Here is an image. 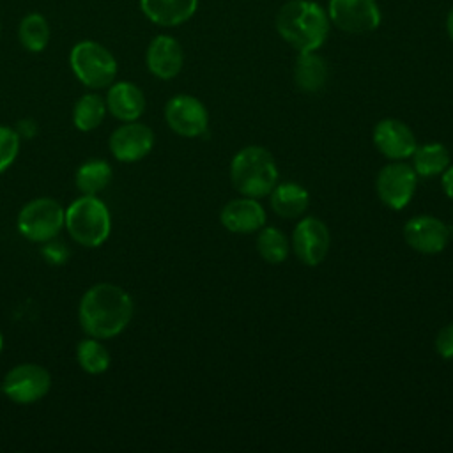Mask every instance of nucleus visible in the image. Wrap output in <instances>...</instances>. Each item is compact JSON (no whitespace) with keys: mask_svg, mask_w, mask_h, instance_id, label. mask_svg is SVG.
Instances as JSON below:
<instances>
[{"mask_svg":"<svg viewBox=\"0 0 453 453\" xmlns=\"http://www.w3.org/2000/svg\"><path fill=\"white\" fill-rule=\"evenodd\" d=\"M134 313L133 297L115 283H96L85 290L78 304L81 329L97 340L120 334Z\"/></svg>","mask_w":453,"mask_h":453,"instance_id":"nucleus-1","label":"nucleus"},{"mask_svg":"<svg viewBox=\"0 0 453 453\" xmlns=\"http://www.w3.org/2000/svg\"><path fill=\"white\" fill-rule=\"evenodd\" d=\"M331 27L326 7L315 0H287L274 16L278 35L297 53L319 51Z\"/></svg>","mask_w":453,"mask_h":453,"instance_id":"nucleus-2","label":"nucleus"},{"mask_svg":"<svg viewBox=\"0 0 453 453\" xmlns=\"http://www.w3.org/2000/svg\"><path fill=\"white\" fill-rule=\"evenodd\" d=\"M232 186L251 198L265 196L278 182V166L273 154L260 145L241 149L230 161Z\"/></svg>","mask_w":453,"mask_h":453,"instance_id":"nucleus-3","label":"nucleus"},{"mask_svg":"<svg viewBox=\"0 0 453 453\" xmlns=\"http://www.w3.org/2000/svg\"><path fill=\"white\" fill-rule=\"evenodd\" d=\"M64 226L78 244L97 248L110 237L111 216L97 195H81L65 209Z\"/></svg>","mask_w":453,"mask_h":453,"instance_id":"nucleus-4","label":"nucleus"},{"mask_svg":"<svg viewBox=\"0 0 453 453\" xmlns=\"http://www.w3.org/2000/svg\"><path fill=\"white\" fill-rule=\"evenodd\" d=\"M69 67L81 85L92 90L106 88L115 81L117 58L97 41H78L69 51Z\"/></svg>","mask_w":453,"mask_h":453,"instance_id":"nucleus-5","label":"nucleus"},{"mask_svg":"<svg viewBox=\"0 0 453 453\" xmlns=\"http://www.w3.org/2000/svg\"><path fill=\"white\" fill-rule=\"evenodd\" d=\"M65 221V209L50 196L27 202L16 218L18 232L32 242H46L58 235Z\"/></svg>","mask_w":453,"mask_h":453,"instance_id":"nucleus-6","label":"nucleus"},{"mask_svg":"<svg viewBox=\"0 0 453 453\" xmlns=\"http://www.w3.org/2000/svg\"><path fill=\"white\" fill-rule=\"evenodd\" d=\"M326 11L333 27L352 35L370 34L382 23L377 0H327Z\"/></svg>","mask_w":453,"mask_h":453,"instance_id":"nucleus-7","label":"nucleus"},{"mask_svg":"<svg viewBox=\"0 0 453 453\" xmlns=\"http://www.w3.org/2000/svg\"><path fill=\"white\" fill-rule=\"evenodd\" d=\"M51 388L50 372L35 363H21L12 366L2 380V393L14 403H35L48 395Z\"/></svg>","mask_w":453,"mask_h":453,"instance_id":"nucleus-8","label":"nucleus"},{"mask_svg":"<svg viewBox=\"0 0 453 453\" xmlns=\"http://www.w3.org/2000/svg\"><path fill=\"white\" fill-rule=\"evenodd\" d=\"M416 184L418 175L414 168L407 163L395 161L380 168L375 180V189L384 205L400 211L409 205L411 198L414 196Z\"/></svg>","mask_w":453,"mask_h":453,"instance_id":"nucleus-9","label":"nucleus"},{"mask_svg":"<svg viewBox=\"0 0 453 453\" xmlns=\"http://www.w3.org/2000/svg\"><path fill=\"white\" fill-rule=\"evenodd\" d=\"M165 120L173 133L184 138H196L207 131L209 113L198 97L177 94L165 104Z\"/></svg>","mask_w":453,"mask_h":453,"instance_id":"nucleus-10","label":"nucleus"},{"mask_svg":"<svg viewBox=\"0 0 453 453\" xmlns=\"http://www.w3.org/2000/svg\"><path fill=\"white\" fill-rule=\"evenodd\" d=\"M331 246V235L326 223L315 216L303 218L292 232V250L304 265H319Z\"/></svg>","mask_w":453,"mask_h":453,"instance_id":"nucleus-11","label":"nucleus"},{"mask_svg":"<svg viewBox=\"0 0 453 453\" xmlns=\"http://www.w3.org/2000/svg\"><path fill=\"white\" fill-rule=\"evenodd\" d=\"M110 152L122 163H134L143 159L154 147V133L147 124L131 120L119 126L108 142Z\"/></svg>","mask_w":453,"mask_h":453,"instance_id":"nucleus-12","label":"nucleus"},{"mask_svg":"<svg viewBox=\"0 0 453 453\" xmlns=\"http://www.w3.org/2000/svg\"><path fill=\"white\" fill-rule=\"evenodd\" d=\"M373 145L384 157L402 161L412 156L418 142L405 122L398 119H382L373 127Z\"/></svg>","mask_w":453,"mask_h":453,"instance_id":"nucleus-13","label":"nucleus"},{"mask_svg":"<svg viewBox=\"0 0 453 453\" xmlns=\"http://www.w3.org/2000/svg\"><path fill=\"white\" fill-rule=\"evenodd\" d=\"M403 239L412 250L425 255H435L446 248L449 241V230L439 218L421 214L411 218L405 223Z\"/></svg>","mask_w":453,"mask_h":453,"instance_id":"nucleus-14","label":"nucleus"},{"mask_svg":"<svg viewBox=\"0 0 453 453\" xmlns=\"http://www.w3.org/2000/svg\"><path fill=\"white\" fill-rule=\"evenodd\" d=\"M145 64L152 76L173 80L184 65V50L170 34H157L150 39L145 51Z\"/></svg>","mask_w":453,"mask_h":453,"instance_id":"nucleus-15","label":"nucleus"},{"mask_svg":"<svg viewBox=\"0 0 453 453\" xmlns=\"http://www.w3.org/2000/svg\"><path fill=\"white\" fill-rule=\"evenodd\" d=\"M221 225L234 234H251L264 226L265 211L257 198H234L219 212Z\"/></svg>","mask_w":453,"mask_h":453,"instance_id":"nucleus-16","label":"nucleus"},{"mask_svg":"<svg viewBox=\"0 0 453 453\" xmlns=\"http://www.w3.org/2000/svg\"><path fill=\"white\" fill-rule=\"evenodd\" d=\"M142 14L154 25L173 28L189 21L200 0H138Z\"/></svg>","mask_w":453,"mask_h":453,"instance_id":"nucleus-17","label":"nucleus"},{"mask_svg":"<svg viewBox=\"0 0 453 453\" xmlns=\"http://www.w3.org/2000/svg\"><path fill=\"white\" fill-rule=\"evenodd\" d=\"M104 101L108 113L124 122L138 120L145 111V96L133 81H113L108 87Z\"/></svg>","mask_w":453,"mask_h":453,"instance_id":"nucleus-18","label":"nucleus"},{"mask_svg":"<svg viewBox=\"0 0 453 453\" xmlns=\"http://www.w3.org/2000/svg\"><path fill=\"white\" fill-rule=\"evenodd\" d=\"M329 76L327 62L324 60L319 51H303L297 53L296 64H294V81L301 92L315 94L320 92Z\"/></svg>","mask_w":453,"mask_h":453,"instance_id":"nucleus-19","label":"nucleus"},{"mask_svg":"<svg viewBox=\"0 0 453 453\" xmlns=\"http://www.w3.org/2000/svg\"><path fill=\"white\" fill-rule=\"evenodd\" d=\"M273 211L281 218H299L310 203L308 191L297 182H281L269 193Z\"/></svg>","mask_w":453,"mask_h":453,"instance_id":"nucleus-20","label":"nucleus"},{"mask_svg":"<svg viewBox=\"0 0 453 453\" xmlns=\"http://www.w3.org/2000/svg\"><path fill=\"white\" fill-rule=\"evenodd\" d=\"M51 37V28L44 14L28 12L19 19L18 41L21 48L28 53H41L48 48Z\"/></svg>","mask_w":453,"mask_h":453,"instance_id":"nucleus-21","label":"nucleus"},{"mask_svg":"<svg viewBox=\"0 0 453 453\" xmlns=\"http://www.w3.org/2000/svg\"><path fill=\"white\" fill-rule=\"evenodd\" d=\"M412 168L419 177L441 175L449 166V152L442 143L418 145L412 152Z\"/></svg>","mask_w":453,"mask_h":453,"instance_id":"nucleus-22","label":"nucleus"},{"mask_svg":"<svg viewBox=\"0 0 453 453\" xmlns=\"http://www.w3.org/2000/svg\"><path fill=\"white\" fill-rule=\"evenodd\" d=\"M106 111V101L96 92H87L73 106V124L78 131H94L104 120Z\"/></svg>","mask_w":453,"mask_h":453,"instance_id":"nucleus-23","label":"nucleus"},{"mask_svg":"<svg viewBox=\"0 0 453 453\" xmlns=\"http://www.w3.org/2000/svg\"><path fill=\"white\" fill-rule=\"evenodd\" d=\"M111 177L113 172L110 163L103 159H90L78 166L74 173V184L81 195H97L110 184Z\"/></svg>","mask_w":453,"mask_h":453,"instance_id":"nucleus-24","label":"nucleus"},{"mask_svg":"<svg viewBox=\"0 0 453 453\" xmlns=\"http://www.w3.org/2000/svg\"><path fill=\"white\" fill-rule=\"evenodd\" d=\"M76 359H78V365L81 366V370L87 373H92V375L104 373L111 363L108 349L97 338H92V336H88L78 343Z\"/></svg>","mask_w":453,"mask_h":453,"instance_id":"nucleus-25","label":"nucleus"},{"mask_svg":"<svg viewBox=\"0 0 453 453\" xmlns=\"http://www.w3.org/2000/svg\"><path fill=\"white\" fill-rule=\"evenodd\" d=\"M257 250L265 262L281 264L288 257L290 244L281 230L274 226H265L257 237Z\"/></svg>","mask_w":453,"mask_h":453,"instance_id":"nucleus-26","label":"nucleus"},{"mask_svg":"<svg viewBox=\"0 0 453 453\" xmlns=\"http://www.w3.org/2000/svg\"><path fill=\"white\" fill-rule=\"evenodd\" d=\"M19 134L9 126H0V173H4L18 157Z\"/></svg>","mask_w":453,"mask_h":453,"instance_id":"nucleus-27","label":"nucleus"},{"mask_svg":"<svg viewBox=\"0 0 453 453\" xmlns=\"http://www.w3.org/2000/svg\"><path fill=\"white\" fill-rule=\"evenodd\" d=\"M41 255L42 258L51 264V265H64L69 258V250L67 246L62 242V241H57L55 237L42 242V248H41Z\"/></svg>","mask_w":453,"mask_h":453,"instance_id":"nucleus-28","label":"nucleus"},{"mask_svg":"<svg viewBox=\"0 0 453 453\" xmlns=\"http://www.w3.org/2000/svg\"><path fill=\"white\" fill-rule=\"evenodd\" d=\"M435 349L442 359H453V322L441 327L435 338Z\"/></svg>","mask_w":453,"mask_h":453,"instance_id":"nucleus-29","label":"nucleus"},{"mask_svg":"<svg viewBox=\"0 0 453 453\" xmlns=\"http://www.w3.org/2000/svg\"><path fill=\"white\" fill-rule=\"evenodd\" d=\"M35 131H37V126H35V122L32 120V119H23V120H19V124H18V127H16V133L19 134V138L23 136V138H32L34 134H35Z\"/></svg>","mask_w":453,"mask_h":453,"instance_id":"nucleus-30","label":"nucleus"},{"mask_svg":"<svg viewBox=\"0 0 453 453\" xmlns=\"http://www.w3.org/2000/svg\"><path fill=\"white\" fill-rule=\"evenodd\" d=\"M441 175H442V189L453 200V166H448Z\"/></svg>","mask_w":453,"mask_h":453,"instance_id":"nucleus-31","label":"nucleus"},{"mask_svg":"<svg viewBox=\"0 0 453 453\" xmlns=\"http://www.w3.org/2000/svg\"><path fill=\"white\" fill-rule=\"evenodd\" d=\"M444 28H446V34L449 37V41L453 42V5L449 7L448 14H446V21H444Z\"/></svg>","mask_w":453,"mask_h":453,"instance_id":"nucleus-32","label":"nucleus"},{"mask_svg":"<svg viewBox=\"0 0 453 453\" xmlns=\"http://www.w3.org/2000/svg\"><path fill=\"white\" fill-rule=\"evenodd\" d=\"M2 349H4V336H2V333H0V352H2Z\"/></svg>","mask_w":453,"mask_h":453,"instance_id":"nucleus-33","label":"nucleus"},{"mask_svg":"<svg viewBox=\"0 0 453 453\" xmlns=\"http://www.w3.org/2000/svg\"><path fill=\"white\" fill-rule=\"evenodd\" d=\"M0 34H2V25H0Z\"/></svg>","mask_w":453,"mask_h":453,"instance_id":"nucleus-34","label":"nucleus"}]
</instances>
